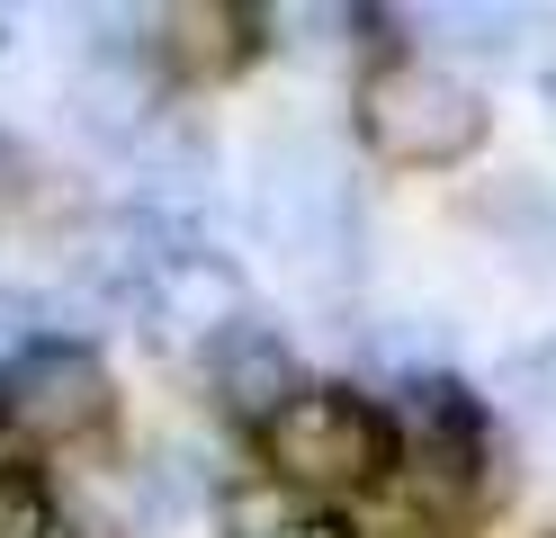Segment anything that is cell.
I'll return each mask as SVG.
<instances>
[{
    "mask_svg": "<svg viewBox=\"0 0 556 538\" xmlns=\"http://www.w3.org/2000/svg\"><path fill=\"white\" fill-rule=\"evenodd\" d=\"M476 225L511 270H556V189L547 179H494L476 198Z\"/></svg>",
    "mask_w": 556,
    "mask_h": 538,
    "instance_id": "cell-7",
    "label": "cell"
},
{
    "mask_svg": "<svg viewBox=\"0 0 556 538\" xmlns=\"http://www.w3.org/2000/svg\"><path fill=\"white\" fill-rule=\"evenodd\" d=\"M162 27H170L162 54L189 63V72H233L242 54H252V18H242V10H170Z\"/></svg>",
    "mask_w": 556,
    "mask_h": 538,
    "instance_id": "cell-10",
    "label": "cell"
},
{
    "mask_svg": "<svg viewBox=\"0 0 556 538\" xmlns=\"http://www.w3.org/2000/svg\"><path fill=\"white\" fill-rule=\"evenodd\" d=\"M135 171H144V189H153V207L144 215H162V225H180V207H198L206 198V135H189V126H144L135 135Z\"/></svg>",
    "mask_w": 556,
    "mask_h": 538,
    "instance_id": "cell-8",
    "label": "cell"
},
{
    "mask_svg": "<svg viewBox=\"0 0 556 538\" xmlns=\"http://www.w3.org/2000/svg\"><path fill=\"white\" fill-rule=\"evenodd\" d=\"M225 538H351L324 502H305V493H288V485H242V493H225Z\"/></svg>",
    "mask_w": 556,
    "mask_h": 538,
    "instance_id": "cell-9",
    "label": "cell"
},
{
    "mask_svg": "<svg viewBox=\"0 0 556 538\" xmlns=\"http://www.w3.org/2000/svg\"><path fill=\"white\" fill-rule=\"evenodd\" d=\"M206 377H216V404H225V413L269 422V413L296 395V359H288V341H278L269 323L242 314L233 333H216V350H206Z\"/></svg>",
    "mask_w": 556,
    "mask_h": 538,
    "instance_id": "cell-6",
    "label": "cell"
},
{
    "mask_svg": "<svg viewBox=\"0 0 556 538\" xmlns=\"http://www.w3.org/2000/svg\"><path fill=\"white\" fill-rule=\"evenodd\" d=\"M431 27H458V36H448V46H476V54H503L511 46V10H431Z\"/></svg>",
    "mask_w": 556,
    "mask_h": 538,
    "instance_id": "cell-14",
    "label": "cell"
},
{
    "mask_svg": "<svg viewBox=\"0 0 556 538\" xmlns=\"http://www.w3.org/2000/svg\"><path fill=\"white\" fill-rule=\"evenodd\" d=\"M252 234L288 261L296 278L341 287L359 261V189L315 135H269L252 162Z\"/></svg>",
    "mask_w": 556,
    "mask_h": 538,
    "instance_id": "cell-1",
    "label": "cell"
},
{
    "mask_svg": "<svg viewBox=\"0 0 556 538\" xmlns=\"http://www.w3.org/2000/svg\"><path fill=\"white\" fill-rule=\"evenodd\" d=\"M198 502H206L198 458H189V449H162V458L144 466V521H153V529H170L180 512H198Z\"/></svg>",
    "mask_w": 556,
    "mask_h": 538,
    "instance_id": "cell-11",
    "label": "cell"
},
{
    "mask_svg": "<svg viewBox=\"0 0 556 538\" xmlns=\"http://www.w3.org/2000/svg\"><path fill=\"white\" fill-rule=\"evenodd\" d=\"M0 538H90L63 521V502L46 485H27V476H0Z\"/></svg>",
    "mask_w": 556,
    "mask_h": 538,
    "instance_id": "cell-12",
    "label": "cell"
},
{
    "mask_svg": "<svg viewBox=\"0 0 556 538\" xmlns=\"http://www.w3.org/2000/svg\"><path fill=\"white\" fill-rule=\"evenodd\" d=\"M261 449L288 493H359L395 466V422L351 386H296L261 422Z\"/></svg>",
    "mask_w": 556,
    "mask_h": 538,
    "instance_id": "cell-3",
    "label": "cell"
},
{
    "mask_svg": "<svg viewBox=\"0 0 556 538\" xmlns=\"http://www.w3.org/2000/svg\"><path fill=\"white\" fill-rule=\"evenodd\" d=\"M359 135L395 171H448L484 143V99L431 54H387L359 82Z\"/></svg>",
    "mask_w": 556,
    "mask_h": 538,
    "instance_id": "cell-2",
    "label": "cell"
},
{
    "mask_svg": "<svg viewBox=\"0 0 556 538\" xmlns=\"http://www.w3.org/2000/svg\"><path fill=\"white\" fill-rule=\"evenodd\" d=\"M109 422V368L81 341H18L0 359V430L27 449H63Z\"/></svg>",
    "mask_w": 556,
    "mask_h": 538,
    "instance_id": "cell-4",
    "label": "cell"
},
{
    "mask_svg": "<svg viewBox=\"0 0 556 538\" xmlns=\"http://www.w3.org/2000/svg\"><path fill=\"white\" fill-rule=\"evenodd\" d=\"M135 314H144V333H162V341H216V333L242 323V278H233L225 251H206L198 234H180L153 261Z\"/></svg>",
    "mask_w": 556,
    "mask_h": 538,
    "instance_id": "cell-5",
    "label": "cell"
},
{
    "mask_svg": "<svg viewBox=\"0 0 556 538\" xmlns=\"http://www.w3.org/2000/svg\"><path fill=\"white\" fill-rule=\"evenodd\" d=\"M494 395L511 413H556V341H530L494 368Z\"/></svg>",
    "mask_w": 556,
    "mask_h": 538,
    "instance_id": "cell-13",
    "label": "cell"
}]
</instances>
